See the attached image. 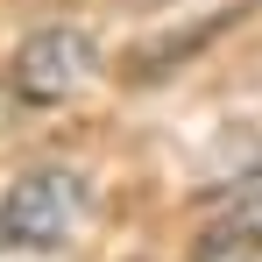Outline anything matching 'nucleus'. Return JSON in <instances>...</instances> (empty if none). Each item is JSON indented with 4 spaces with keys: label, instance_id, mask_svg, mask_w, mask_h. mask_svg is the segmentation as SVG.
Returning <instances> with one entry per match:
<instances>
[{
    "label": "nucleus",
    "instance_id": "1",
    "mask_svg": "<svg viewBox=\"0 0 262 262\" xmlns=\"http://www.w3.org/2000/svg\"><path fill=\"white\" fill-rule=\"evenodd\" d=\"M92 213V191L78 170H29L7 199H0V248H21V255H43L64 248Z\"/></svg>",
    "mask_w": 262,
    "mask_h": 262
},
{
    "label": "nucleus",
    "instance_id": "2",
    "mask_svg": "<svg viewBox=\"0 0 262 262\" xmlns=\"http://www.w3.org/2000/svg\"><path fill=\"white\" fill-rule=\"evenodd\" d=\"M92 78V36L85 29H36L29 43L14 50V71H7V85L14 99H29V106H50V99H71V92Z\"/></svg>",
    "mask_w": 262,
    "mask_h": 262
},
{
    "label": "nucleus",
    "instance_id": "3",
    "mask_svg": "<svg viewBox=\"0 0 262 262\" xmlns=\"http://www.w3.org/2000/svg\"><path fill=\"white\" fill-rule=\"evenodd\" d=\"M191 262H262V191L227 206L220 220H206L191 241Z\"/></svg>",
    "mask_w": 262,
    "mask_h": 262
}]
</instances>
